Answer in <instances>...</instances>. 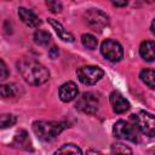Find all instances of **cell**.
Here are the masks:
<instances>
[{
  "label": "cell",
  "mask_w": 155,
  "mask_h": 155,
  "mask_svg": "<svg viewBox=\"0 0 155 155\" xmlns=\"http://www.w3.org/2000/svg\"><path fill=\"white\" fill-rule=\"evenodd\" d=\"M18 71L21 73L22 78L30 85L39 86L45 84L50 79L48 70L39 62L31 58H23L17 63Z\"/></svg>",
  "instance_id": "obj_1"
},
{
  "label": "cell",
  "mask_w": 155,
  "mask_h": 155,
  "mask_svg": "<svg viewBox=\"0 0 155 155\" xmlns=\"http://www.w3.org/2000/svg\"><path fill=\"white\" fill-rule=\"evenodd\" d=\"M65 128L64 122L58 121H35L33 124V131L39 139L48 142L54 139Z\"/></svg>",
  "instance_id": "obj_2"
},
{
  "label": "cell",
  "mask_w": 155,
  "mask_h": 155,
  "mask_svg": "<svg viewBox=\"0 0 155 155\" xmlns=\"http://www.w3.org/2000/svg\"><path fill=\"white\" fill-rule=\"evenodd\" d=\"M136 127L145 136L155 137V116L147 111H138L131 116Z\"/></svg>",
  "instance_id": "obj_3"
},
{
  "label": "cell",
  "mask_w": 155,
  "mask_h": 155,
  "mask_svg": "<svg viewBox=\"0 0 155 155\" xmlns=\"http://www.w3.org/2000/svg\"><path fill=\"white\" fill-rule=\"evenodd\" d=\"M113 133L116 138L130 140V142H133V143L138 142V132H137L136 126L125 121V120H119L114 124Z\"/></svg>",
  "instance_id": "obj_4"
},
{
  "label": "cell",
  "mask_w": 155,
  "mask_h": 155,
  "mask_svg": "<svg viewBox=\"0 0 155 155\" xmlns=\"http://www.w3.org/2000/svg\"><path fill=\"white\" fill-rule=\"evenodd\" d=\"M76 75L82 84L94 85L97 81H99L103 78L104 71L102 68L97 65H84L76 70Z\"/></svg>",
  "instance_id": "obj_5"
},
{
  "label": "cell",
  "mask_w": 155,
  "mask_h": 155,
  "mask_svg": "<svg viewBox=\"0 0 155 155\" xmlns=\"http://www.w3.org/2000/svg\"><path fill=\"white\" fill-rule=\"evenodd\" d=\"M101 52L110 62H119L124 56L122 46L113 39H107L102 42Z\"/></svg>",
  "instance_id": "obj_6"
},
{
  "label": "cell",
  "mask_w": 155,
  "mask_h": 155,
  "mask_svg": "<svg viewBox=\"0 0 155 155\" xmlns=\"http://www.w3.org/2000/svg\"><path fill=\"white\" fill-rule=\"evenodd\" d=\"M87 24L96 31H102L108 24H109V17L101 10L97 8H90L85 13Z\"/></svg>",
  "instance_id": "obj_7"
},
{
  "label": "cell",
  "mask_w": 155,
  "mask_h": 155,
  "mask_svg": "<svg viewBox=\"0 0 155 155\" xmlns=\"http://www.w3.org/2000/svg\"><path fill=\"white\" fill-rule=\"evenodd\" d=\"M76 109L86 114H94L98 109V98L92 92H85L76 102Z\"/></svg>",
  "instance_id": "obj_8"
},
{
  "label": "cell",
  "mask_w": 155,
  "mask_h": 155,
  "mask_svg": "<svg viewBox=\"0 0 155 155\" xmlns=\"http://www.w3.org/2000/svg\"><path fill=\"white\" fill-rule=\"evenodd\" d=\"M110 104L113 107V110L116 114H124L130 109V103L127 99L117 91H114L110 93Z\"/></svg>",
  "instance_id": "obj_9"
},
{
  "label": "cell",
  "mask_w": 155,
  "mask_h": 155,
  "mask_svg": "<svg viewBox=\"0 0 155 155\" xmlns=\"http://www.w3.org/2000/svg\"><path fill=\"white\" fill-rule=\"evenodd\" d=\"M18 16L25 25L31 27V28H35V27L40 25V23H41L39 17L31 10H28L25 7H19L18 8Z\"/></svg>",
  "instance_id": "obj_10"
},
{
  "label": "cell",
  "mask_w": 155,
  "mask_h": 155,
  "mask_svg": "<svg viewBox=\"0 0 155 155\" xmlns=\"http://www.w3.org/2000/svg\"><path fill=\"white\" fill-rule=\"evenodd\" d=\"M78 86L73 81H68L63 84L59 88V98L63 102H70L78 96Z\"/></svg>",
  "instance_id": "obj_11"
},
{
  "label": "cell",
  "mask_w": 155,
  "mask_h": 155,
  "mask_svg": "<svg viewBox=\"0 0 155 155\" xmlns=\"http://www.w3.org/2000/svg\"><path fill=\"white\" fill-rule=\"evenodd\" d=\"M139 54L144 61L154 62L155 61V42L150 40L143 41L139 46Z\"/></svg>",
  "instance_id": "obj_12"
},
{
  "label": "cell",
  "mask_w": 155,
  "mask_h": 155,
  "mask_svg": "<svg viewBox=\"0 0 155 155\" xmlns=\"http://www.w3.org/2000/svg\"><path fill=\"white\" fill-rule=\"evenodd\" d=\"M47 22H48V23L51 24V27L54 29V31L57 33V35L59 36L61 40H63V41H65V42H73V41H74V36H73L57 19H54V18H48Z\"/></svg>",
  "instance_id": "obj_13"
},
{
  "label": "cell",
  "mask_w": 155,
  "mask_h": 155,
  "mask_svg": "<svg viewBox=\"0 0 155 155\" xmlns=\"http://www.w3.org/2000/svg\"><path fill=\"white\" fill-rule=\"evenodd\" d=\"M13 145L17 148H21V149H25V150H28L30 148V140H29L28 133L24 130H21L19 132H17V134L15 136V139H13Z\"/></svg>",
  "instance_id": "obj_14"
},
{
  "label": "cell",
  "mask_w": 155,
  "mask_h": 155,
  "mask_svg": "<svg viewBox=\"0 0 155 155\" xmlns=\"http://www.w3.org/2000/svg\"><path fill=\"white\" fill-rule=\"evenodd\" d=\"M53 155H82L81 149L75 144H64L62 145Z\"/></svg>",
  "instance_id": "obj_15"
},
{
  "label": "cell",
  "mask_w": 155,
  "mask_h": 155,
  "mask_svg": "<svg viewBox=\"0 0 155 155\" xmlns=\"http://www.w3.org/2000/svg\"><path fill=\"white\" fill-rule=\"evenodd\" d=\"M140 80L150 88L155 90V70L153 69H144L139 74Z\"/></svg>",
  "instance_id": "obj_16"
},
{
  "label": "cell",
  "mask_w": 155,
  "mask_h": 155,
  "mask_svg": "<svg viewBox=\"0 0 155 155\" xmlns=\"http://www.w3.org/2000/svg\"><path fill=\"white\" fill-rule=\"evenodd\" d=\"M50 40H51V35L46 30H36L34 33V41H35V44H38L40 46L47 45L50 42Z\"/></svg>",
  "instance_id": "obj_17"
},
{
  "label": "cell",
  "mask_w": 155,
  "mask_h": 155,
  "mask_svg": "<svg viewBox=\"0 0 155 155\" xmlns=\"http://www.w3.org/2000/svg\"><path fill=\"white\" fill-rule=\"evenodd\" d=\"M111 155H132V150L122 143H114L111 145Z\"/></svg>",
  "instance_id": "obj_18"
},
{
  "label": "cell",
  "mask_w": 155,
  "mask_h": 155,
  "mask_svg": "<svg viewBox=\"0 0 155 155\" xmlns=\"http://www.w3.org/2000/svg\"><path fill=\"white\" fill-rule=\"evenodd\" d=\"M81 41H82V45L85 47L90 48V50H94L97 47V45H98L97 39L91 34H84L81 36Z\"/></svg>",
  "instance_id": "obj_19"
},
{
  "label": "cell",
  "mask_w": 155,
  "mask_h": 155,
  "mask_svg": "<svg viewBox=\"0 0 155 155\" xmlns=\"http://www.w3.org/2000/svg\"><path fill=\"white\" fill-rule=\"evenodd\" d=\"M16 124V116L11 115V114H2L0 117V125L1 128H6V127H11Z\"/></svg>",
  "instance_id": "obj_20"
},
{
  "label": "cell",
  "mask_w": 155,
  "mask_h": 155,
  "mask_svg": "<svg viewBox=\"0 0 155 155\" xmlns=\"http://www.w3.org/2000/svg\"><path fill=\"white\" fill-rule=\"evenodd\" d=\"M0 92H1L2 98H8V97L15 96V87L12 85H2Z\"/></svg>",
  "instance_id": "obj_21"
},
{
  "label": "cell",
  "mask_w": 155,
  "mask_h": 155,
  "mask_svg": "<svg viewBox=\"0 0 155 155\" xmlns=\"http://www.w3.org/2000/svg\"><path fill=\"white\" fill-rule=\"evenodd\" d=\"M46 5H47L48 10L53 13H58L62 11V4L59 1H47Z\"/></svg>",
  "instance_id": "obj_22"
},
{
  "label": "cell",
  "mask_w": 155,
  "mask_h": 155,
  "mask_svg": "<svg viewBox=\"0 0 155 155\" xmlns=\"http://www.w3.org/2000/svg\"><path fill=\"white\" fill-rule=\"evenodd\" d=\"M0 69H1L0 79H1V80H5V79L7 78V75H8V73H7V68H6V64H5L4 59H1V61H0Z\"/></svg>",
  "instance_id": "obj_23"
},
{
  "label": "cell",
  "mask_w": 155,
  "mask_h": 155,
  "mask_svg": "<svg viewBox=\"0 0 155 155\" xmlns=\"http://www.w3.org/2000/svg\"><path fill=\"white\" fill-rule=\"evenodd\" d=\"M48 56H50L51 58H56V57L58 56V48H57L56 46H53L52 48H50V51H48Z\"/></svg>",
  "instance_id": "obj_24"
},
{
  "label": "cell",
  "mask_w": 155,
  "mask_h": 155,
  "mask_svg": "<svg viewBox=\"0 0 155 155\" xmlns=\"http://www.w3.org/2000/svg\"><path fill=\"white\" fill-rule=\"evenodd\" d=\"M86 155H103V154L99 153V151H97V150L90 149V150H87V154H86Z\"/></svg>",
  "instance_id": "obj_25"
},
{
  "label": "cell",
  "mask_w": 155,
  "mask_h": 155,
  "mask_svg": "<svg viewBox=\"0 0 155 155\" xmlns=\"http://www.w3.org/2000/svg\"><path fill=\"white\" fill-rule=\"evenodd\" d=\"M113 5H115V6H126L127 5V1H122V2H120V1H113Z\"/></svg>",
  "instance_id": "obj_26"
},
{
  "label": "cell",
  "mask_w": 155,
  "mask_h": 155,
  "mask_svg": "<svg viewBox=\"0 0 155 155\" xmlns=\"http://www.w3.org/2000/svg\"><path fill=\"white\" fill-rule=\"evenodd\" d=\"M151 31L154 33V35H155V19L151 22Z\"/></svg>",
  "instance_id": "obj_27"
},
{
  "label": "cell",
  "mask_w": 155,
  "mask_h": 155,
  "mask_svg": "<svg viewBox=\"0 0 155 155\" xmlns=\"http://www.w3.org/2000/svg\"><path fill=\"white\" fill-rule=\"evenodd\" d=\"M154 155H155V154H154Z\"/></svg>",
  "instance_id": "obj_28"
}]
</instances>
